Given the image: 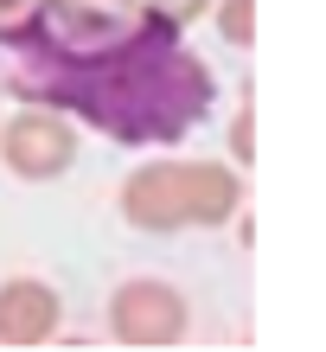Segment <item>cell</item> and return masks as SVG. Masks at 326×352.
I'll use <instances>...</instances> for the list:
<instances>
[{"label":"cell","mask_w":326,"mask_h":352,"mask_svg":"<svg viewBox=\"0 0 326 352\" xmlns=\"http://www.w3.org/2000/svg\"><path fill=\"white\" fill-rule=\"evenodd\" d=\"M0 90L65 109L121 148H179L211 116L218 77L148 7L121 26H51L32 7L19 26H0Z\"/></svg>","instance_id":"obj_1"},{"label":"cell","mask_w":326,"mask_h":352,"mask_svg":"<svg viewBox=\"0 0 326 352\" xmlns=\"http://www.w3.org/2000/svg\"><path fill=\"white\" fill-rule=\"evenodd\" d=\"M243 167L231 160H192V154H154L115 186V212L148 237L179 231H218L243 212Z\"/></svg>","instance_id":"obj_2"},{"label":"cell","mask_w":326,"mask_h":352,"mask_svg":"<svg viewBox=\"0 0 326 352\" xmlns=\"http://www.w3.org/2000/svg\"><path fill=\"white\" fill-rule=\"evenodd\" d=\"M84 154V135L65 109H45V102H19V109L0 122V167L26 186L65 179Z\"/></svg>","instance_id":"obj_3"},{"label":"cell","mask_w":326,"mask_h":352,"mask_svg":"<svg viewBox=\"0 0 326 352\" xmlns=\"http://www.w3.org/2000/svg\"><path fill=\"white\" fill-rule=\"evenodd\" d=\"M186 333H192V301H186L179 282H167V276H128L109 295V340L115 346L154 352V346H179Z\"/></svg>","instance_id":"obj_4"},{"label":"cell","mask_w":326,"mask_h":352,"mask_svg":"<svg viewBox=\"0 0 326 352\" xmlns=\"http://www.w3.org/2000/svg\"><path fill=\"white\" fill-rule=\"evenodd\" d=\"M58 327H65V295L45 276L0 282V346H51Z\"/></svg>","instance_id":"obj_5"},{"label":"cell","mask_w":326,"mask_h":352,"mask_svg":"<svg viewBox=\"0 0 326 352\" xmlns=\"http://www.w3.org/2000/svg\"><path fill=\"white\" fill-rule=\"evenodd\" d=\"M211 32L224 38V45H237V52H250L256 45V0H211Z\"/></svg>","instance_id":"obj_6"},{"label":"cell","mask_w":326,"mask_h":352,"mask_svg":"<svg viewBox=\"0 0 326 352\" xmlns=\"http://www.w3.org/2000/svg\"><path fill=\"white\" fill-rule=\"evenodd\" d=\"M141 7H148L154 19H167V26L186 32V26H198V19L211 13V0H141Z\"/></svg>","instance_id":"obj_7"},{"label":"cell","mask_w":326,"mask_h":352,"mask_svg":"<svg viewBox=\"0 0 326 352\" xmlns=\"http://www.w3.org/2000/svg\"><path fill=\"white\" fill-rule=\"evenodd\" d=\"M256 160V116H250V102H237V116H231V167H250Z\"/></svg>","instance_id":"obj_8"},{"label":"cell","mask_w":326,"mask_h":352,"mask_svg":"<svg viewBox=\"0 0 326 352\" xmlns=\"http://www.w3.org/2000/svg\"><path fill=\"white\" fill-rule=\"evenodd\" d=\"M32 7H38V0H0V26H19Z\"/></svg>","instance_id":"obj_9"}]
</instances>
